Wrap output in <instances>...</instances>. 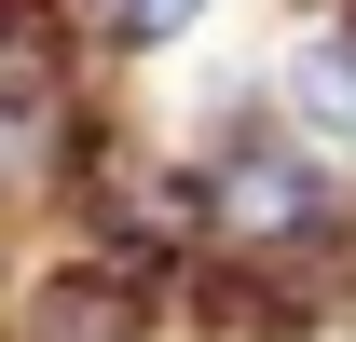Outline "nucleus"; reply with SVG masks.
Listing matches in <instances>:
<instances>
[{"label":"nucleus","mask_w":356,"mask_h":342,"mask_svg":"<svg viewBox=\"0 0 356 342\" xmlns=\"http://www.w3.org/2000/svg\"><path fill=\"white\" fill-rule=\"evenodd\" d=\"M274 96H288L315 137H343V151H356V42H302L288 69H274Z\"/></svg>","instance_id":"obj_1"},{"label":"nucleus","mask_w":356,"mask_h":342,"mask_svg":"<svg viewBox=\"0 0 356 342\" xmlns=\"http://www.w3.org/2000/svg\"><path fill=\"white\" fill-rule=\"evenodd\" d=\"M206 14H220V0H124V14H110V28H124V42H192V28H206Z\"/></svg>","instance_id":"obj_2"}]
</instances>
